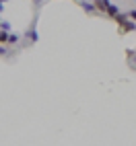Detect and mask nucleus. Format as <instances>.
<instances>
[{
    "label": "nucleus",
    "instance_id": "obj_1",
    "mask_svg": "<svg viewBox=\"0 0 136 146\" xmlns=\"http://www.w3.org/2000/svg\"><path fill=\"white\" fill-rule=\"evenodd\" d=\"M118 27H120V33L126 35V33H130V31H136V21H130V19H126V21L118 23Z\"/></svg>",
    "mask_w": 136,
    "mask_h": 146
},
{
    "label": "nucleus",
    "instance_id": "obj_2",
    "mask_svg": "<svg viewBox=\"0 0 136 146\" xmlns=\"http://www.w3.org/2000/svg\"><path fill=\"white\" fill-rule=\"evenodd\" d=\"M109 4H111V0H93V6L97 8V13H105Z\"/></svg>",
    "mask_w": 136,
    "mask_h": 146
},
{
    "label": "nucleus",
    "instance_id": "obj_3",
    "mask_svg": "<svg viewBox=\"0 0 136 146\" xmlns=\"http://www.w3.org/2000/svg\"><path fill=\"white\" fill-rule=\"evenodd\" d=\"M79 4L85 8V13H89V15H95V13H97V8L93 6V2H89V0H81Z\"/></svg>",
    "mask_w": 136,
    "mask_h": 146
},
{
    "label": "nucleus",
    "instance_id": "obj_4",
    "mask_svg": "<svg viewBox=\"0 0 136 146\" xmlns=\"http://www.w3.org/2000/svg\"><path fill=\"white\" fill-rule=\"evenodd\" d=\"M120 11H122V8H120L118 4H113V2H111V4L107 6V11H105V15H109V17H115V15L120 13Z\"/></svg>",
    "mask_w": 136,
    "mask_h": 146
},
{
    "label": "nucleus",
    "instance_id": "obj_5",
    "mask_svg": "<svg viewBox=\"0 0 136 146\" xmlns=\"http://www.w3.org/2000/svg\"><path fill=\"white\" fill-rule=\"evenodd\" d=\"M27 37H29V41H31V43H35L37 39H39V35H37V29H35V25H33L31 29H29V33H27Z\"/></svg>",
    "mask_w": 136,
    "mask_h": 146
},
{
    "label": "nucleus",
    "instance_id": "obj_6",
    "mask_svg": "<svg viewBox=\"0 0 136 146\" xmlns=\"http://www.w3.org/2000/svg\"><path fill=\"white\" fill-rule=\"evenodd\" d=\"M19 39H21V37H19V33H8L6 43H8V45H17V43H19Z\"/></svg>",
    "mask_w": 136,
    "mask_h": 146
},
{
    "label": "nucleus",
    "instance_id": "obj_7",
    "mask_svg": "<svg viewBox=\"0 0 136 146\" xmlns=\"http://www.w3.org/2000/svg\"><path fill=\"white\" fill-rule=\"evenodd\" d=\"M6 39H8V31L0 29V43H6Z\"/></svg>",
    "mask_w": 136,
    "mask_h": 146
},
{
    "label": "nucleus",
    "instance_id": "obj_8",
    "mask_svg": "<svg viewBox=\"0 0 136 146\" xmlns=\"http://www.w3.org/2000/svg\"><path fill=\"white\" fill-rule=\"evenodd\" d=\"M11 52H8V47H6V43H0V56H8Z\"/></svg>",
    "mask_w": 136,
    "mask_h": 146
},
{
    "label": "nucleus",
    "instance_id": "obj_9",
    "mask_svg": "<svg viewBox=\"0 0 136 146\" xmlns=\"http://www.w3.org/2000/svg\"><path fill=\"white\" fill-rule=\"evenodd\" d=\"M126 15H128V19H130V21H136V8H132V11H128Z\"/></svg>",
    "mask_w": 136,
    "mask_h": 146
},
{
    "label": "nucleus",
    "instance_id": "obj_10",
    "mask_svg": "<svg viewBox=\"0 0 136 146\" xmlns=\"http://www.w3.org/2000/svg\"><path fill=\"white\" fill-rule=\"evenodd\" d=\"M0 29H4V31H11V25H8V23H0Z\"/></svg>",
    "mask_w": 136,
    "mask_h": 146
},
{
    "label": "nucleus",
    "instance_id": "obj_11",
    "mask_svg": "<svg viewBox=\"0 0 136 146\" xmlns=\"http://www.w3.org/2000/svg\"><path fill=\"white\" fill-rule=\"evenodd\" d=\"M4 2H8V0H0V4H4Z\"/></svg>",
    "mask_w": 136,
    "mask_h": 146
},
{
    "label": "nucleus",
    "instance_id": "obj_12",
    "mask_svg": "<svg viewBox=\"0 0 136 146\" xmlns=\"http://www.w3.org/2000/svg\"><path fill=\"white\" fill-rule=\"evenodd\" d=\"M0 15H2V4H0Z\"/></svg>",
    "mask_w": 136,
    "mask_h": 146
}]
</instances>
